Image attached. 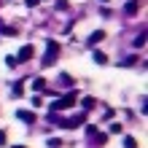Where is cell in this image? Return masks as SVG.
I'll use <instances>...</instances> for the list:
<instances>
[{
  "instance_id": "cell-1",
  "label": "cell",
  "mask_w": 148,
  "mask_h": 148,
  "mask_svg": "<svg viewBox=\"0 0 148 148\" xmlns=\"http://www.w3.org/2000/svg\"><path fill=\"white\" fill-rule=\"evenodd\" d=\"M75 100H78V92H67L62 94V100H57V102H51V110H65V108H73L75 105Z\"/></svg>"
},
{
  "instance_id": "cell-2",
  "label": "cell",
  "mask_w": 148,
  "mask_h": 148,
  "mask_svg": "<svg viewBox=\"0 0 148 148\" xmlns=\"http://www.w3.org/2000/svg\"><path fill=\"white\" fill-rule=\"evenodd\" d=\"M57 54H59V43L49 40V46H46V57H43V67L54 65V62H57Z\"/></svg>"
},
{
  "instance_id": "cell-3",
  "label": "cell",
  "mask_w": 148,
  "mask_h": 148,
  "mask_svg": "<svg viewBox=\"0 0 148 148\" xmlns=\"http://www.w3.org/2000/svg\"><path fill=\"white\" fill-rule=\"evenodd\" d=\"M84 121H86V113H78V116H73V119H59L57 124L65 127V129H75V127H81Z\"/></svg>"
},
{
  "instance_id": "cell-4",
  "label": "cell",
  "mask_w": 148,
  "mask_h": 148,
  "mask_svg": "<svg viewBox=\"0 0 148 148\" xmlns=\"http://www.w3.org/2000/svg\"><path fill=\"white\" fill-rule=\"evenodd\" d=\"M32 57H35V46L30 43V46H22V49H19V54H16V62H30Z\"/></svg>"
},
{
  "instance_id": "cell-5",
  "label": "cell",
  "mask_w": 148,
  "mask_h": 148,
  "mask_svg": "<svg viewBox=\"0 0 148 148\" xmlns=\"http://www.w3.org/2000/svg\"><path fill=\"white\" fill-rule=\"evenodd\" d=\"M137 11H140V0H129V3L124 5V14H129V16H135Z\"/></svg>"
},
{
  "instance_id": "cell-6",
  "label": "cell",
  "mask_w": 148,
  "mask_h": 148,
  "mask_svg": "<svg viewBox=\"0 0 148 148\" xmlns=\"http://www.w3.org/2000/svg\"><path fill=\"white\" fill-rule=\"evenodd\" d=\"M16 119H22V121H27V124H32V121H35V113H32V110H16Z\"/></svg>"
},
{
  "instance_id": "cell-7",
  "label": "cell",
  "mask_w": 148,
  "mask_h": 148,
  "mask_svg": "<svg viewBox=\"0 0 148 148\" xmlns=\"http://www.w3.org/2000/svg\"><path fill=\"white\" fill-rule=\"evenodd\" d=\"M102 38H105V32H102V30H94L92 35H89V40H86V43H89V46H97V43H100Z\"/></svg>"
},
{
  "instance_id": "cell-8",
  "label": "cell",
  "mask_w": 148,
  "mask_h": 148,
  "mask_svg": "<svg viewBox=\"0 0 148 148\" xmlns=\"http://www.w3.org/2000/svg\"><path fill=\"white\" fill-rule=\"evenodd\" d=\"M94 62L97 65H108V54L105 51H94Z\"/></svg>"
},
{
  "instance_id": "cell-9",
  "label": "cell",
  "mask_w": 148,
  "mask_h": 148,
  "mask_svg": "<svg viewBox=\"0 0 148 148\" xmlns=\"http://www.w3.org/2000/svg\"><path fill=\"white\" fill-rule=\"evenodd\" d=\"M32 89H35V92H43V89H46V81H43V78H35V81H32Z\"/></svg>"
},
{
  "instance_id": "cell-10",
  "label": "cell",
  "mask_w": 148,
  "mask_h": 148,
  "mask_svg": "<svg viewBox=\"0 0 148 148\" xmlns=\"http://www.w3.org/2000/svg\"><path fill=\"white\" fill-rule=\"evenodd\" d=\"M49 148H59V145H62V140H59V137H49Z\"/></svg>"
},
{
  "instance_id": "cell-11",
  "label": "cell",
  "mask_w": 148,
  "mask_h": 148,
  "mask_svg": "<svg viewBox=\"0 0 148 148\" xmlns=\"http://www.w3.org/2000/svg\"><path fill=\"white\" fill-rule=\"evenodd\" d=\"M124 148H137V140L135 137H124Z\"/></svg>"
},
{
  "instance_id": "cell-12",
  "label": "cell",
  "mask_w": 148,
  "mask_h": 148,
  "mask_svg": "<svg viewBox=\"0 0 148 148\" xmlns=\"http://www.w3.org/2000/svg\"><path fill=\"white\" fill-rule=\"evenodd\" d=\"M0 32H3V35H8V38H14V35H16V30H14V27H0Z\"/></svg>"
},
{
  "instance_id": "cell-13",
  "label": "cell",
  "mask_w": 148,
  "mask_h": 148,
  "mask_svg": "<svg viewBox=\"0 0 148 148\" xmlns=\"http://www.w3.org/2000/svg\"><path fill=\"white\" fill-rule=\"evenodd\" d=\"M43 105V97H40V94H35V97H32V108H40Z\"/></svg>"
},
{
  "instance_id": "cell-14",
  "label": "cell",
  "mask_w": 148,
  "mask_h": 148,
  "mask_svg": "<svg viewBox=\"0 0 148 148\" xmlns=\"http://www.w3.org/2000/svg\"><path fill=\"white\" fill-rule=\"evenodd\" d=\"M84 108H86V110L94 108V97H84Z\"/></svg>"
},
{
  "instance_id": "cell-15",
  "label": "cell",
  "mask_w": 148,
  "mask_h": 148,
  "mask_svg": "<svg viewBox=\"0 0 148 148\" xmlns=\"http://www.w3.org/2000/svg\"><path fill=\"white\" fill-rule=\"evenodd\" d=\"M14 97H22V81H16V86H14Z\"/></svg>"
},
{
  "instance_id": "cell-16",
  "label": "cell",
  "mask_w": 148,
  "mask_h": 148,
  "mask_svg": "<svg viewBox=\"0 0 148 148\" xmlns=\"http://www.w3.org/2000/svg\"><path fill=\"white\" fill-rule=\"evenodd\" d=\"M0 145H5V132L0 129Z\"/></svg>"
},
{
  "instance_id": "cell-17",
  "label": "cell",
  "mask_w": 148,
  "mask_h": 148,
  "mask_svg": "<svg viewBox=\"0 0 148 148\" xmlns=\"http://www.w3.org/2000/svg\"><path fill=\"white\" fill-rule=\"evenodd\" d=\"M40 0H27V8H32V5H38Z\"/></svg>"
},
{
  "instance_id": "cell-18",
  "label": "cell",
  "mask_w": 148,
  "mask_h": 148,
  "mask_svg": "<svg viewBox=\"0 0 148 148\" xmlns=\"http://www.w3.org/2000/svg\"><path fill=\"white\" fill-rule=\"evenodd\" d=\"M100 3H108V0H100Z\"/></svg>"
}]
</instances>
